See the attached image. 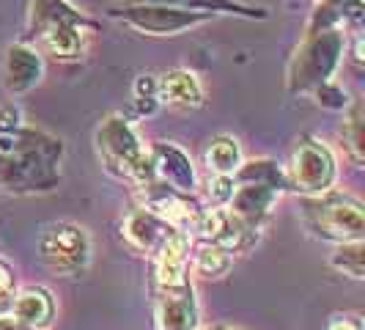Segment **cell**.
Listing matches in <instances>:
<instances>
[{
  "label": "cell",
  "instance_id": "cell-6",
  "mask_svg": "<svg viewBox=\"0 0 365 330\" xmlns=\"http://www.w3.org/2000/svg\"><path fill=\"white\" fill-rule=\"evenodd\" d=\"M41 261L58 275H77L91 259V239L77 223H53L38 239Z\"/></svg>",
  "mask_w": 365,
  "mask_h": 330
},
{
  "label": "cell",
  "instance_id": "cell-13",
  "mask_svg": "<svg viewBox=\"0 0 365 330\" xmlns=\"http://www.w3.org/2000/svg\"><path fill=\"white\" fill-rule=\"evenodd\" d=\"M176 229L163 220L160 215H154L151 209H135L127 220H124V237L129 239L132 248L143 251V254H157V248L165 239L170 237Z\"/></svg>",
  "mask_w": 365,
  "mask_h": 330
},
{
  "label": "cell",
  "instance_id": "cell-15",
  "mask_svg": "<svg viewBox=\"0 0 365 330\" xmlns=\"http://www.w3.org/2000/svg\"><path fill=\"white\" fill-rule=\"evenodd\" d=\"M157 99L170 105V108L195 110L203 105V86L192 72L173 69L157 80Z\"/></svg>",
  "mask_w": 365,
  "mask_h": 330
},
{
  "label": "cell",
  "instance_id": "cell-31",
  "mask_svg": "<svg viewBox=\"0 0 365 330\" xmlns=\"http://www.w3.org/2000/svg\"><path fill=\"white\" fill-rule=\"evenodd\" d=\"M212 330H225V328H212Z\"/></svg>",
  "mask_w": 365,
  "mask_h": 330
},
{
  "label": "cell",
  "instance_id": "cell-29",
  "mask_svg": "<svg viewBox=\"0 0 365 330\" xmlns=\"http://www.w3.org/2000/svg\"><path fill=\"white\" fill-rule=\"evenodd\" d=\"M11 286H14V273H11V267L6 261H0V297H9Z\"/></svg>",
  "mask_w": 365,
  "mask_h": 330
},
{
  "label": "cell",
  "instance_id": "cell-7",
  "mask_svg": "<svg viewBox=\"0 0 365 330\" xmlns=\"http://www.w3.org/2000/svg\"><path fill=\"white\" fill-rule=\"evenodd\" d=\"M110 17L124 19L129 28L140 31V34H151V36H176L187 28H195L212 14L203 11H184V9H173V6H163V3H127L124 9L110 11Z\"/></svg>",
  "mask_w": 365,
  "mask_h": 330
},
{
  "label": "cell",
  "instance_id": "cell-25",
  "mask_svg": "<svg viewBox=\"0 0 365 330\" xmlns=\"http://www.w3.org/2000/svg\"><path fill=\"white\" fill-rule=\"evenodd\" d=\"M346 127H349V135H351V149H354V154L363 157V108H360V102L351 105Z\"/></svg>",
  "mask_w": 365,
  "mask_h": 330
},
{
  "label": "cell",
  "instance_id": "cell-20",
  "mask_svg": "<svg viewBox=\"0 0 365 330\" xmlns=\"http://www.w3.org/2000/svg\"><path fill=\"white\" fill-rule=\"evenodd\" d=\"M206 163L220 176H234L239 165H242V146L234 135H217L212 138V144L206 149Z\"/></svg>",
  "mask_w": 365,
  "mask_h": 330
},
{
  "label": "cell",
  "instance_id": "cell-16",
  "mask_svg": "<svg viewBox=\"0 0 365 330\" xmlns=\"http://www.w3.org/2000/svg\"><path fill=\"white\" fill-rule=\"evenodd\" d=\"M277 196H280V190H274L269 184H237L234 196L228 201V209L256 229V223L269 212V206L277 201Z\"/></svg>",
  "mask_w": 365,
  "mask_h": 330
},
{
  "label": "cell",
  "instance_id": "cell-11",
  "mask_svg": "<svg viewBox=\"0 0 365 330\" xmlns=\"http://www.w3.org/2000/svg\"><path fill=\"white\" fill-rule=\"evenodd\" d=\"M44 74V61L36 50H31L28 44H11L6 53L3 64V86L11 96L28 94L34 86H38Z\"/></svg>",
  "mask_w": 365,
  "mask_h": 330
},
{
  "label": "cell",
  "instance_id": "cell-3",
  "mask_svg": "<svg viewBox=\"0 0 365 330\" xmlns=\"http://www.w3.org/2000/svg\"><path fill=\"white\" fill-rule=\"evenodd\" d=\"M346 50V36L332 28L324 25L313 28L305 44L297 50L289 69V89L292 91H316L319 86L329 83V77L335 74L341 55Z\"/></svg>",
  "mask_w": 365,
  "mask_h": 330
},
{
  "label": "cell",
  "instance_id": "cell-22",
  "mask_svg": "<svg viewBox=\"0 0 365 330\" xmlns=\"http://www.w3.org/2000/svg\"><path fill=\"white\" fill-rule=\"evenodd\" d=\"M192 270L201 278H220V275H225L231 270V254L225 248H220V245L203 242L192 254Z\"/></svg>",
  "mask_w": 365,
  "mask_h": 330
},
{
  "label": "cell",
  "instance_id": "cell-14",
  "mask_svg": "<svg viewBox=\"0 0 365 330\" xmlns=\"http://www.w3.org/2000/svg\"><path fill=\"white\" fill-rule=\"evenodd\" d=\"M11 319H17L22 328L44 330L55 319V300L44 286H28L11 303Z\"/></svg>",
  "mask_w": 365,
  "mask_h": 330
},
{
  "label": "cell",
  "instance_id": "cell-10",
  "mask_svg": "<svg viewBox=\"0 0 365 330\" xmlns=\"http://www.w3.org/2000/svg\"><path fill=\"white\" fill-rule=\"evenodd\" d=\"M151 165H154V176L163 179L165 187L190 196L195 190V168L190 163V157L173 144H157L148 151Z\"/></svg>",
  "mask_w": 365,
  "mask_h": 330
},
{
  "label": "cell",
  "instance_id": "cell-21",
  "mask_svg": "<svg viewBox=\"0 0 365 330\" xmlns=\"http://www.w3.org/2000/svg\"><path fill=\"white\" fill-rule=\"evenodd\" d=\"M234 182L237 184H269L274 190H283L289 187L286 182V174L272 163V160H253V163H242L234 171Z\"/></svg>",
  "mask_w": 365,
  "mask_h": 330
},
{
  "label": "cell",
  "instance_id": "cell-24",
  "mask_svg": "<svg viewBox=\"0 0 365 330\" xmlns=\"http://www.w3.org/2000/svg\"><path fill=\"white\" fill-rule=\"evenodd\" d=\"M135 99H138V108L140 113H151L157 108V77L154 74H140L138 83H135Z\"/></svg>",
  "mask_w": 365,
  "mask_h": 330
},
{
  "label": "cell",
  "instance_id": "cell-23",
  "mask_svg": "<svg viewBox=\"0 0 365 330\" xmlns=\"http://www.w3.org/2000/svg\"><path fill=\"white\" fill-rule=\"evenodd\" d=\"M332 267L341 270L344 275H351V278H363L365 270V256H363V242L354 239V242H341V248L335 251L332 256Z\"/></svg>",
  "mask_w": 365,
  "mask_h": 330
},
{
  "label": "cell",
  "instance_id": "cell-9",
  "mask_svg": "<svg viewBox=\"0 0 365 330\" xmlns=\"http://www.w3.org/2000/svg\"><path fill=\"white\" fill-rule=\"evenodd\" d=\"M154 316L160 330H195L198 328V303L192 286L182 289H160L154 303Z\"/></svg>",
  "mask_w": 365,
  "mask_h": 330
},
{
  "label": "cell",
  "instance_id": "cell-4",
  "mask_svg": "<svg viewBox=\"0 0 365 330\" xmlns=\"http://www.w3.org/2000/svg\"><path fill=\"white\" fill-rule=\"evenodd\" d=\"M302 218L316 237L329 239V242L341 245V242L363 239V204L351 196H341L332 190L322 193V196H311L302 204Z\"/></svg>",
  "mask_w": 365,
  "mask_h": 330
},
{
  "label": "cell",
  "instance_id": "cell-17",
  "mask_svg": "<svg viewBox=\"0 0 365 330\" xmlns=\"http://www.w3.org/2000/svg\"><path fill=\"white\" fill-rule=\"evenodd\" d=\"M38 44L50 55L69 61L83 53V41H86V31H83V19H72V22H61L47 31L38 34Z\"/></svg>",
  "mask_w": 365,
  "mask_h": 330
},
{
  "label": "cell",
  "instance_id": "cell-8",
  "mask_svg": "<svg viewBox=\"0 0 365 330\" xmlns=\"http://www.w3.org/2000/svg\"><path fill=\"white\" fill-rule=\"evenodd\" d=\"M195 226H198V231H201V237L206 242L225 248L228 254L247 248L250 239H253V226L245 223L239 215H234L225 206H215V209L201 212V218H198Z\"/></svg>",
  "mask_w": 365,
  "mask_h": 330
},
{
  "label": "cell",
  "instance_id": "cell-30",
  "mask_svg": "<svg viewBox=\"0 0 365 330\" xmlns=\"http://www.w3.org/2000/svg\"><path fill=\"white\" fill-rule=\"evenodd\" d=\"M0 330H28L22 328L17 319H9V316H0Z\"/></svg>",
  "mask_w": 365,
  "mask_h": 330
},
{
  "label": "cell",
  "instance_id": "cell-1",
  "mask_svg": "<svg viewBox=\"0 0 365 330\" xmlns=\"http://www.w3.org/2000/svg\"><path fill=\"white\" fill-rule=\"evenodd\" d=\"M61 144L28 129L0 132V187L47 190L55 182Z\"/></svg>",
  "mask_w": 365,
  "mask_h": 330
},
{
  "label": "cell",
  "instance_id": "cell-28",
  "mask_svg": "<svg viewBox=\"0 0 365 330\" xmlns=\"http://www.w3.org/2000/svg\"><path fill=\"white\" fill-rule=\"evenodd\" d=\"M327 330H363L360 316H335L327 325Z\"/></svg>",
  "mask_w": 365,
  "mask_h": 330
},
{
  "label": "cell",
  "instance_id": "cell-19",
  "mask_svg": "<svg viewBox=\"0 0 365 330\" xmlns=\"http://www.w3.org/2000/svg\"><path fill=\"white\" fill-rule=\"evenodd\" d=\"M72 19L83 17L66 0H34V6H31V36H38L41 31L61 25V22H72Z\"/></svg>",
  "mask_w": 365,
  "mask_h": 330
},
{
  "label": "cell",
  "instance_id": "cell-26",
  "mask_svg": "<svg viewBox=\"0 0 365 330\" xmlns=\"http://www.w3.org/2000/svg\"><path fill=\"white\" fill-rule=\"evenodd\" d=\"M234 187H237V182H234V176H215L212 179V184H209V199L217 204V206H225V204L231 201V196H234Z\"/></svg>",
  "mask_w": 365,
  "mask_h": 330
},
{
  "label": "cell",
  "instance_id": "cell-5",
  "mask_svg": "<svg viewBox=\"0 0 365 330\" xmlns=\"http://www.w3.org/2000/svg\"><path fill=\"white\" fill-rule=\"evenodd\" d=\"M335 176H338V165L332 151L316 138H302L294 149L292 163L286 171L289 187L308 196H322L335 184Z\"/></svg>",
  "mask_w": 365,
  "mask_h": 330
},
{
  "label": "cell",
  "instance_id": "cell-18",
  "mask_svg": "<svg viewBox=\"0 0 365 330\" xmlns=\"http://www.w3.org/2000/svg\"><path fill=\"white\" fill-rule=\"evenodd\" d=\"M127 3H163V6H173V9H184V11H203V14H237L245 19H264L267 11L264 9H250L242 6L237 0H127Z\"/></svg>",
  "mask_w": 365,
  "mask_h": 330
},
{
  "label": "cell",
  "instance_id": "cell-12",
  "mask_svg": "<svg viewBox=\"0 0 365 330\" xmlns=\"http://www.w3.org/2000/svg\"><path fill=\"white\" fill-rule=\"evenodd\" d=\"M187 264H190V239L184 231H173L157 248V284L160 289H182L190 284L187 278Z\"/></svg>",
  "mask_w": 365,
  "mask_h": 330
},
{
  "label": "cell",
  "instance_id": "cell-2",
  "mask_svg": "<svg viewBox=\"0 0 365 330\" xmlns=\"http://www.w3.org/2000/svg\"><path fill=\"white\" fill-rule=\"evenodd\" d=\"M96 146L105 160V168L115 176L132 179L135 184H151L154 176V165L151 157L143 149L135 127L121 116H110L102 121V127L96 129Z\"/></svg>",
  "mask_w": 365,
  "mask_h": 330
},
{
  "label": "cell",
  "instance_id": "cell-27",
  "mask_svg": "<svg viewBox=\"0 0 365 330\" xmlns=\"http://www.w3.org/2000/svg\"><path fill=\"white\" fill-rule=\"evenodd\" d=\"M316 96H319V105H324V108H332V110L346 108V94L341 91L338 86H332V83L319 86V89H316Z\"/></svg>",
  "mask_w": 365,
  "mask_h": 330
}]
</instances>
